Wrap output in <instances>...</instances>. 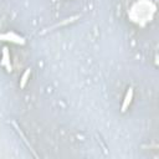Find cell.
Here are the masks:
<instances>
[{"label": "cell", "mask_w": 159, "mask_h": 159, "mask_svg": "<svg viewBox=\"0 0 159 159\" xmlns=\"http://www.w3.org/2000/svg\"><path fill=\"white\" fill-rule=\"evenodd\" d=\"M0 40L1 41H9V42H12V43H17V45H25V42H26V40L22 36L17 35L12 31L0 34Z\"/></svg>", "instance_id": "7a4b0ae2"}, {"label": "cell", "mask_w": 159, "mask_h": 159, "mask_svg": "<svg viewBox=\"0 0 159 159\" xmlns=\"http://www.w3.org/2000/svg\"><path fill=\"white\" fill-rule=\"evenodd\" d=\"M1 63L2 66L6 68V71H11V62H10V53H9V48L4 47L2 48V58H1Z\"/></svg>", "instance_id": "277c9868"}, {"label": "cell", "mask_w": 159, "mask_h": 159, "mask_svg": "<svg viewBox=\"0 0 159 159\" xmlns=\"http://www.w3.org/2000/svg\"><path fill=\"white\" fill-rule=\"evenodd\" d=\"M30 75H31V70H30V68H27V70L22 73V76H21V78H20V87H21V88H25V86H26V83H27V81H29V78H30Z\"/></svg>", "instance_id": "5b68a950"}, {"label": "cell", "mask_w": 159, "mask_h": 159, "mask_svg": "<svg viewBox=\"0 0 159 159\" xmlns=\"http://www.w3.org/2000/svg\"><path fill=\"white\" fill-rule=\"evenodd\" d=\"M133 94H134V91H133L132 87H129L127 89V93H125L124 99H123V103H122V112H125L129 108V106L132 103V99H133Z\"/></svg>", "instance_id": "3957f363"}, {"label": "cell", "mask_w": 159, "mask_h": 159, "mask_svg": "<svg viewBox=\"0 0 159 159\" xmlns=\"http://www.w3.org/2000/svg\"><path fill=\"white\" fill-rule=\"evenodd\" d=\"M155 5L150 0H139L130 7V10L128 11V16L133 22L143 26L153 19Z\"/></svg>", "instance_id": "6da1fadb"}]
</instances>
